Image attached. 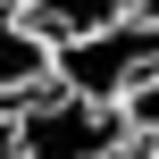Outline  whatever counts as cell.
<instances>
[{
    "label": "cell",
    "instance_id": "cell-1",
    "mask_svg": "<svg viewBox=\"0 0 159 159\" xmlns=\"http://www.w3.org/2000/svg\"><path fill=\"white\" fill-rule=\"evenodd\" d=\"M151 67H159V34L134 17V8H126L117 25L75 34V42H50V84L75 92V101H101V109H117Z\"/></svg>",
    "mask_w": 159,
    "mask_h": 159
},
{
    "label": "cell",
    "instance_id": "cell-2",
    "mask_svg": "<svg viewBox=\"0 0 159 159\" xmlns=\"http://www.w3.org/2000/svg\"><path fill=\"white\" fill-rule=\"evenodd\" d=\"M109 151H126L117 109L75 101L59 84H42V92L17 101V159H109Z\"/></svg>",
    "mask_w": 159,
    "mask_h": 159
},
{
    "label": "cell",
    "instance_id": "cell-3",
    "mask_svg": "<svg viewBox=\"0 0 159 159\" xmlns=\"http://www.w3.org/2000/svg\"><path fill=\"white\" fill-rule=\"evenodd\" d=\"M42 84H50V34L17 0H0V101H25Z\"/></svg>",
    "mask_w": 159,
    "mask_h": 159
},
{
    "label": "cell",
    "instance_id": "cell-4",
    "mask_svg": "<svg viewBox=\"0 0 159 159\" xmlns=\"http://www.w3.org/2000/svg\"><path fill=\"white\" fill-rule=\"evenodd\" d=\"M17 8H25L50 42H75V34H92V25H117L134 0H17Z\"/></svg>",
    "mask_w": 159,
    "mask_h": 159
},
{
    "label": "cell",
    "instance_id": "cell-5",
    "mask_svg": "<svg viewBox=\"0 0 159 159\" xmlns=\"http://www.w3.org/2000/svg\"><path fill=\"white\" fill-rule=\"evenodd\" d=\"M117 126H126V151H143V159H159V67L117 101Z\"/></svg>",
    "mask_w": 159,
    "mask_h": 159
},
{
    "label": "cell",
    "instance_id": "cell-6",
    "mask_svg": "<svg viewBox=\"0 0 159 159\" xmlns=\"http://www.w3.org/2000/svg\"><path fill=\"white\" fill-rule=\"evenodd\" d=\"M0 159H17V101H0Z\"/></svg>",
    "mask_w": 159,
    "mask_h": 159
},
{
    "label": "cell",
    "instance_id": "cell-7",
    "mask_svg": "<svg viewBox=\"0 0 159 159\" xmlns=\"http://www.w3.org/2000/svg\"><path fill=\"white\" fill-rule=\"evenodd\" d=\"M134 17H143V25H151V34H159V0H134Z\"/></svg>",
    "mask_w": 159,
    "mask_h": 159
},
{
    "label": "cell",
    "instance_id": "cell-8",
    "mask_svg": "<svg viewBox=\"0 0 159 159\" xmlns=\"http://www.w3.org/2000/svg\"><path fill=\"white\" fill-rule=\"evenodd\" d=\"M109 159H143V151H109Z\"/></svg>",
    "mask_w": 159,
    "mask_h": 159
}]
</instances>
